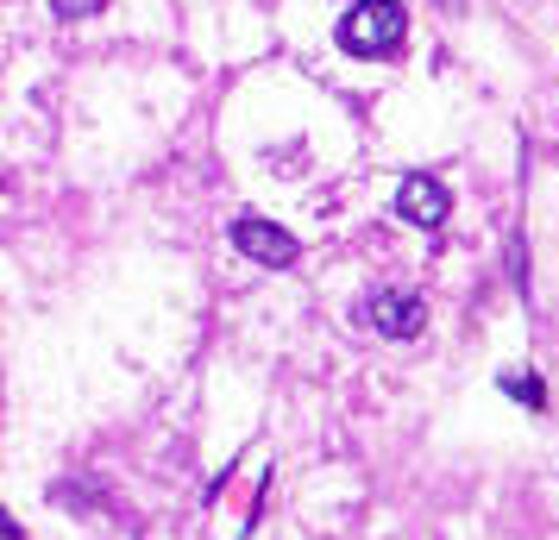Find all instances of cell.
Wrapping results in <instances>:
<instances>
[{
  "instance_id": "6da1fadb",
  "label": "cell",
  "mask_w": 559,
  "mask_h": 540,
  "mask_svg": "<svg viewBox=\"0 0 559 540\" xmlns=\"http://www.w3.org/2000/svg\"><path fill=\"white\" fill-rule=\"evenodd\" d=\"M403 38H408L403 0H353L340 13V51L353 57H390L403 51Z\"/></svg>"
},
{
  "instance_id": "7a4b0ae2",
  "label": "cell",
  "mask_w": 559,
  "mask_h": 540,
  "mask_svg": "<svg viewBox=\"0 0 559 540\" xmlns=\"http://www.w3.org/2000/svg\"><path fill=\"white\" fill-rule=\"evenodd\" d=\"M227 232H233V245L252 257V264H264V271H289V264L302 257L296 232H283L277 220H264V214H252V207H246V214H233Z\"/></svg>"
},
{
  "instance_id": "3957f363",
  "label": "cell",
  "mask_w": 559,
  "mask_h": 540,
  "mask_svg": "<svg viewBox=\"0 0 559 540\" xmlns=\"http://www.w3.org/2000/svg\"><path fill=\"white\" fill-rule=\"evenodd\" d=\"M396 214H403L408 227L440 232L453 220V195H447V182L433 177V170H408L403 189H396Z\"/></svg>"
},
{
  "instance_id": "277c9868",
  "label": "cell",
  "mask_w": 559,
  "mask_h": 540,
  "mask_svg": "<svg viewBox=\"0 0 559 540\" xmlns=\"http://www.w3.org/2000/svg\"><path fill=\"white\" fill-rule=\"evenodd\" d=\"M365 327L378 339H415L428 327V302L421 296H403V289H371L365 296Z\"/></svg>"
},
{
  "instance_id": "5b68a950",
  "label": "cell",
  "mask_w": 559,
  "mask_h": 540,
  "mask_svg": "<svg viewBox=\"0 0 559 540\" xmlns=\"http://www.w3.org/2000/svg\"><path fill=\"white\" fill-rule=\"evenodd\" d=\"M503 396H515L522 409H547V384L534 371H503Z\"/></svg>"
},
{
  "instance_id": "8992f818",
  "label": "cell",
  "mask_w": 559,
  "mask_h": 540,
  "mask_svg": "<svg viewBox=\"0 0 559 540\" xmlns=\"http://www.w3.org/2000/svg\"><path fill=\"white\" fill-rule=\"evenodd\" d=\"M102 7H107V0H51V13H57V20H95Z\"/></svg>"
}]
</instances>
